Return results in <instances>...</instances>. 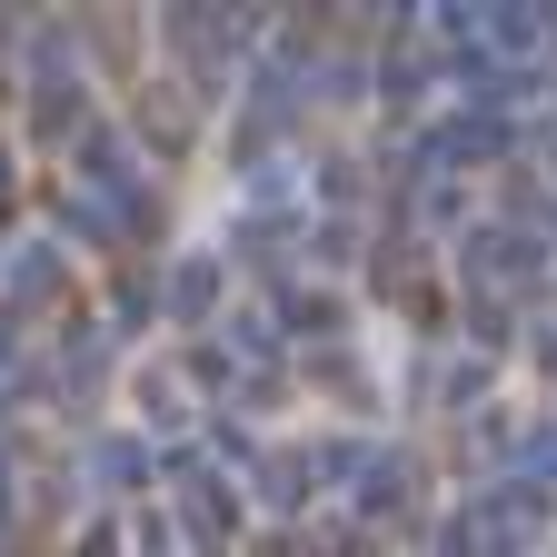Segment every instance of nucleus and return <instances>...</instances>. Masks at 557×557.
<instances>
[{
	"instance_id": "1",
	"label": "nucleus",
	"mask_w": 557,
	"mask_h": 557,
	"mask_svg": "<svg viewBox=\"0 0 557 557\" xmlns=\"http://www.w3.org/2000/svg\"><path fill=\"white\" fill-rule=\"evenodd\" d=\"M180 309H209V259H180Z\"/></svg>"
}]
</instances>
